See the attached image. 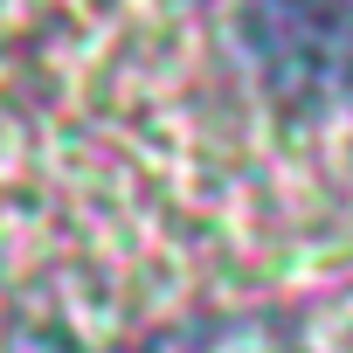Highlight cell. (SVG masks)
I'll list each match as a JSON object with an SVG mask.
<instances>
[{"instance_id":"6da1fadb","label":"cell","mask_w":353,"mask_h":353,"mask_svg":"<svg viewBox=\"0 0 353 353\" xmlns=\"http://www.w3.org/2000/svg\"><path fill=\"white\" fill-rule=\"evenodd\" d=\"M243 35L284 104H319L353 83V0H250Z\"/></svg>"},{"instance_id":"7a4b0ae2","label":"cell","mask_w":353,"mask_h":353,"mask_svg":"<svg viewBox=\"0 0 353 353\" xmlns=\"http://www.w3.org/2000/svg\"><path fill=\"white\" fill-rule=\"evenodd\" d=\"M0 353H312L291 312L270 305H243V312H201V319H173L145 339L125 346H83L63 325H21Z\"/></svg>"}]
</instances>
